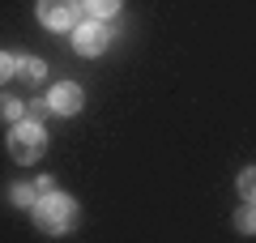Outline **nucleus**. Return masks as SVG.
I'll return each instance as SVG.
<instances>
[{
  "label": "nucleus",
  "mask_w": 256,
  "mask_h": 243,
  "mask_svg": "<svg viewBox=\"0 0 256 243\" xmlns=\"http://www.w3.org/2000/svg\"><path fill=\"white\" fill-rule=\"evenodd\" d=\"M0 116H9V120H18V116H26V107H22V102L13 98V94H4V98H0Z\"/></svg>",
  "instance_id": "obj_10"
},
{
  "label": "nucleus",
  "mask_w": 256,
  "mask_h": 243,
  "mask_svg": "<svg viewBox=\"0 0 256 243\" xmlns=\"http://www.w3.org/2000/svg\"><path fill=\"white\" fill-rule=\"evenodd\" d=\"M82 9L94 18H111V13H120V0H82Z\"/></svg>",
  "instance_id": "obj_7"
},
{
  "label": "nucleus",
  "mask_w": 256,
  "mask_h": 243,
  "mask_svg": "<svg viewBox=\"0 0 256 243\" xmlns=\"http://www.w3.org/2000/svg\"><path fill=\"white\" fill-rule=\"evenodd\" d=\"M13 72H18L22 81H38V77H43V60H18Z\"/></svg>",
  "instance_id": "obj_8"
},
{
  "label": "nucleus",
  "mask_w": 256,
  "mask_h": 243,
  "mask_svg": "<svg viewBox=\"0 0 256 243\" xmlns=\"http://www.w3.org/2000/svg\"><path fill=\"white\" fill-rule=\"evenodd\" d=\"M38 22L47 30H73L82 22V4L77 0H38Z\"/></svg>",
  "instance_id": "obj_3"
},
{
  "label": "nucleus",
  "mask_w": 256,
  "mask_h": 243,
  "mask_svg": "<svg viewBox=\"0 0 256 243\" xmlns=\"http://www.w3.org/2000/svg\"><path fill=\"white\" fill-rule=\"evenodd\" d=\"M107 43H111V34H107V26H102L98 18L77 22V26H73V47H77L82 56H98V52H107Z\"/></svg>",
  "instance_id": "obj_4"
},
{
  "label": "nucleus",
  "mask_w": 256,
  "mask_h": 243,
  "mask_svg": "<svg viewBox=\"0 0 256 243\" xmlns=\"http://www.w3.org/2000/svg\"><path fill=\"white\" fill-rule=\"evenodd\" d=\"M43 150H47V132H43L38 120H22V124H13V132H9V154H13L18 162H38V158H43Z\"/></svg>",
  "instance_id": "obj_1"
},
{
  "label": "nucleus",
  "mask_w": 256,
  "mask_h": 243,
  "mask_svg": "<svg viewBox=\"0 0 256 243\" xmlns=\"http://www.w3.org/2000/svg\"><path fill=\"white\" fill-rule=\"evenodd\" d=\"M239 196H244V200H252V205H256V166H248V171L239 175Z\"/></svg>",
  "instance_id": "obj_9"
},
{
  "label": "nucleus",
  "mask_w": 256,
  "mask_h": 243,
  "mask_svg": "<svg viewBox=\"0 0 256 243\" xmlns=\"http://www.w3.org/2000/svg\"><path fill=\"white\" fill-rule=\"evenodd\" d=\"M52 184H56V180H34V184H22V188H13V200H18V205H38V196L56 192Z\"/></svg>",
  "instance_id": "obj_6"
},
{
  "label": "nucleus",
  "mask_w": 256,
  "mask_h": 243,
  "mask_svg": "<svg viewBox=\"0 0 256 243\" xmlns=\"http://www.w3.org/2000/svg\"><path fill=\"white\" fill-rule=\"evenodd\" d=\"M47 111H52V107H47V102H30V107H26V116H30V120H43Z\"/></svg>",
  "instance_id": "obj_13"
},
{
  "label": "nucleus",
  "mask_w": 256,
  "mask_h": 243,
  "mask_svg": "<svg viewBox=\"0 0 256 243\" xmlns=\"http://www.w3.org/2000/svg\"><path fill=\"white\" fill-rule=\"evenodd\" d=\"M239 230H256V209H244V214H239Z\"/></svg>",
  "instance_id": "obj_12"
},
{
  "label": "nucleus",
  "mask_w": 256,
  "mask_h": 243,
  "mask_svg": "<svg viewBox=\"0 0 256 243\" xmlns=\"http://www.w3.org/2000/svg\"><path fill=\"white\" fill-rule=\"evenodd\" d=\"M86 102V94L77 90L73 81H60V86H52V94H47V107L56 111V116H77Z\"/></svg>",
  "instance_id": "obj_5"
},
{
  "label": "nucleus",
  "mask_w": 256,
  "mask_h": 243,
  "mask_svg": "<svg viewBox=\"0 0 256 243\" xmlns=\"http://www.w3.org/2000/svg\"><path fill=\"white\" fill-rule=\"evenodd\" d=\"M73 214H77V205H73V196H64V192H47V196H38V205H34L38 226L52 230V234L68 230V226H73Z\"/></svg>",
  "instance_id": "obj_2"
},
{
  "label": "nucleus",
  "mask_w": 256,
  "mask_h": 243,
  "mask_svg": "<svg viewBox=\"0 0 256 243\" xmlns=\"http://www.w3.org/2000/svg\"><path fill=\"white\" fill-rule=\"evenodd\" d=\"M13 64H18L13 56H4V52H0V86H4V81L13 77Z\"/></svg>",
  "instance_id": "obj_11"
}]
</instances>
